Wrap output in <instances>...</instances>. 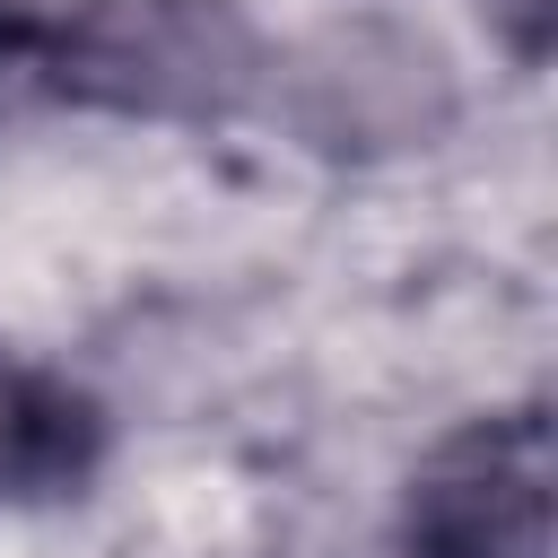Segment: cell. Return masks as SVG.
<instances>
[{
  "instance_id": "cell-1",
  "label": "cell",
  "mask_w": 558,
  "mask_h": 558,
  "mask_svg": "<svg viewBox=\"0 0 558 558\" xmlns=\"http://www.w3.org/2000/svg\"><path fill=\"white\" fill-rule=\"evenodd\" d=\"M262 78V44L227 0H78L52 17L44 96L113 113H235Z\"/></svg>"
},
{
  "instance_id": "cell-2",
  "label": "cell",
  "mask_w": 558,
  "mask_h": 558,
  "mask_svg": "<svg viewBox=\"0 0 558 558\" xmlns=\"http://www.w3.org/2000/svg\"><path fill=\"white\" fill-rule=\"evenodd\" d=\"M418 558H549V418L541 401L453 427L410 480Z\"/></svg>"
},
{
  "instance_id": "cell-3",
  "label": "cell",
  "mask_w": 558,
  "mask_h": 558,
  "mask_svg": "<svg viewBox=\"0 0 558 558\" xmlns=\"http://www.w3.org/2000/svg\"><path fill=\"white\" fill-rule=\"evenodd\" d=\"M445 113H453L445 61L384 26H349L314 44L296 70V131L323 148H410Z\"/></svg>"
},
{
  "instance_id": "cell-4",
  "label": "cell",
  "mask_w": 558,
  "mask_h": 558,
  "mask_svg": "<svg viewBox=\"0 0 558 558\" xmlns=\"http://www.w3.org/2000/svg\"><path fill=\"white\" fill-rule=\"evenodd\" d=\"M96 401L0 349V497H52L96 471Z\"/></svg>"
},
{
  "instance_id": "cell-5",
  "label": "cell",
  "mask_w": 558,
  "mask_h": 558,
  "mask_svg": "<svg viewBox=\"0 0 558 558\" xmlns=\"http://www.w3.org/2000/svg\"><path fill=\"white\" fill-rule=\"evenodd\" d=\"M44 52H52V17L26 0H0V105L44 96Z\"/></svg>"
}]
</instances>
